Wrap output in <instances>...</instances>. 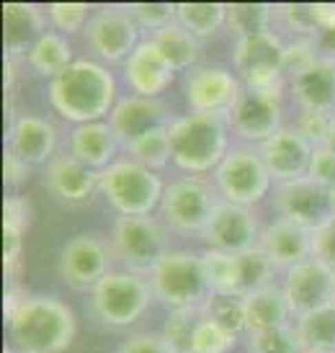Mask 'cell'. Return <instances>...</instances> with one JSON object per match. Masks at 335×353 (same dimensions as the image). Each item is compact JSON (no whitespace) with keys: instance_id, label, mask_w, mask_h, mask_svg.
<instances>
[{"instance_id":"obj_1","label":"cell","mask_w":335,"mask_h":353,"mask_svg":"<svg viewBox=\"0 0 335 353\" xmlns=\"http://www.w3.org/2000/svg\"><path fill=\"white\" fill-rule=\"evenodd\" d=\"M50 103L75 127L106 121L116 106L114 75L96 59H75L62 75L50 80Z\"/></svg>"},{"instance_id":"obj_2","label":"cell","mask_w":335,"mask_h":353,"mask_svg":"<svg viewBox=\"0 0 335 353\" xmlns=\"http://www.w3.org/2000/svg\"><path fill=\"white\" fill-rule=\"evenodd\" d=\"M8 348L16 353H62L75 338V314L54 296H26L6 314Z\"/></svg>"},{"instance_id":"obj_3","label":"cell","mask_w":335,"mask_h":353,"mask_svg":"<svg viewBox=\"0 0 335 353\" xmlns=\"http://www.w3.org/2000/svg\"><path fill=\"white\" fill-rule=\"evenodd\" d=\"M227 119L207 117V114H188L176 117L168 127L170 157L178 170L186 176H201L217 170L227 157Z\"/></svg>"},{"instance_id":"obj_4","label":"cell","mask_w":335,"mask_h":353,"mask_svg":"<svg viewBox=\"0 0 335 353\" xmlns=\"http://www.w3.org/2000/svg\"><path fill=\"white\" fill-rule=\"evenodd\" d=\"M99 191L116 216H152L163 204L165 183L155 170L121 155L106 170H101Z\"/></svg>"},{"instance_id":"obj_5","label":"cell","mask_w":335,"mask_h":353,"mask_svg":"<svg viewBox=\"0 0 335 353\" xmlns=\"http://www.w3.org/2000/svg\"><path fill=\"white\" fill-rule=\"evenodd\" d=\"M152 296L170 310H201L212 286L204 261L194 253H168L148 276Z\"/></svg>"},{"instance_id":"obj_6","label":"cell","mask_w":335,"mask_h":353,"mask_svg":"<svg viewBox=\"0 0 335 353\" xmlns=\"http://www.w3.org/2000/svg\"><path fill=\"white\" fill-rule=\"evenodd\" d=\"M217 188L201 176H181L173 178L165 186L160 214L165 227H170L178 235H204L212 216L219 206Z\"/></svg>"},{"instance_id":"obj_7","label":"cell","mask_w":335,"mask_h":353,"mask_svg":"<svg viewBox=\"0 0 335 353\" xmlns=\"http://www.w3.org/2000/svg\"><path fill=\"white\" fill-rule=\"evenodd\" d=\"M152 299L148 276L119 271L109 274L93 292H90V312L96 323L109 327V330H121L134 325L145 314Z\"/></svg>"},{"instance_id":"obj_8","label":"cell","mask_w":335,"mask_h":353,"mask_svg":"<svg viewBox=\"0 0 335 353\" xmlns=\"http://www.w3.org/2000/svg\"><path fill=\"white\" fill-rule=\"evenodd\" d=\"M109 245L129 274L150 276L168 255V232L155 216H116Z\"/></svg>"},{"instance_id":"obj_9","label":"cell","mask_w":335,"mask_h":353,"mask_svg":"<svg viewBox=\"0 0 335 353\" xmlns=\"http://www.w3.org/2000/svg\"><path fill=\"white\" fill-rule=\"evenodd\" d=\"M271 183L274 181L268 176L258 150L250 148L230 150L214 170V188L219 199L227 204L245 206V209H253L258 201H263Z\"/></svg>"},{"instance_id":"obj_10","label":"cell","mask_w":335,"mask_h":353,"mask_svg":"<svg viewBox=\"0 0 335 353\" xmlns=\"http://www.w3.org/2000/svg\"><path fill=\"white\" fill-rule=\"evenodd\" d=\"M235 75L247 88H284L286 83V41L274 31L237 39L232 54Z\"/></svg>"},{"instance_id":"obj_11","label":"cell","mask_w":335,"mask_h":353,"mask_svg":"<svg viewBox=\"0 0 335 353\" xmlns=\"http://www.w3.org/2000/svg\"><path fill=\"white\" fill-rule=\"evenodd\" d=\"M83 37H85V44H88L90 54L96 57V62H106V65L127 62L132 57V52L142 44L137 23L127 13V6L99 8L90 16Z\"/></svg>"},{"instance_id":"obj_12","label":"cell","mask_w":335,"mask_h":353,"mask_svg":"<svg viewBox=\"0 0 335 353\" xmlns=\"http://www.w3.org/2000/svg\"><path fill=\"white\" fill-rule=\"evenodd\" d=\"M111 245L101 237L78 235L68 240L57 258V274L72 292H93L111 274Z\"/></svg>"},{"instance_id":"obj_13","label":"cell","mask_w":335,"mask_h":353,"mask_svg":"<svg viewBox=\"0 0 335 353\" xmlns=\"http://www.w3.org/2000/svg\"><path fill=\"white\" fill-rule=\"evenodd\" d=\"M281 96L284 88H247L243 85L227 124L245 142H266L281 132Z\"/></svg>"},{"instance_id":"obj_14","label":"cell","mask_w":335,"mask_h":353,"mask_svg":"<svg viewBox=\"0 0 335 353\" xmlns=\"http://www.w3.org/2000/svg\"><path fill=\"white\" fill-rule=\"evenodd\" d=\"M243 90V83L235 72L222 68H194L188 72L183 96L191 103L194 114L227 119L232 106L237 103V96Z\"/></svg>"},{"instance_id":"obj_15","label":"cell","mask_w":335,"mask_h":353,"mask_svg":"<svg viewBox=\"0 0 335 353\" xmlns=\"http://www.w3.org/2000/svg\"><path fill=\"white\" fill-rule=\"evenodd\" d=\"M261 232H263V227H261L253 209L219 201L217 212H214L212 222H209L201 237L207 240L209 250L240 255L250 248H258Z\"/></svg>"},{"instance_id":"obj_16","label":"cell","mask_w":335,"mask_h":353,"mask_svg":"<svg viewBox=\"0 0 335 353\" xmlns=\"http://www.w3.org/2000/svg\"><path fill=\"white\" fill-rule=\"evenodd\" d=\"M173 114L170 108L160 99H148V96H124L116 101L114 111L109 114V121L114 134L119 137L121 148H127L137 139L148 137L152 132H163L173 124Z\"/></svg>"},{"instance_id":"obj_17","label":"cell","mask_w":335,"mask_h":353,"mask_svg":"<svg viewBox=\"0 0 335 353\" xmlns=\"http://www.w3.org/2000/svg\"><path fill=\"white\" fill-rule=\"evenodd\" d=\"M281 289L294 310V317L335 304V274L323 263H317L315 258L289 268Z\"/></svg>"},{"instance_id":"obj_18","label":"cell","mask_w":335,"mask_h":353,"mask_svg":"<svg viewBox=\"0 0 335 353\" xmlns=\"http://www.w3.org/2000/svg\"><path fill=\"white\" fill-rule=\"evenodd\" d=\"M274 204L278 209V216H286L292 222L315 230L325 222L327 216H333L330 209V188L320 186L309 176L296 178L278 183L274 191Z\"/></svg>"},{"instance_id":"obj_19","label":"cell","mask_w":335,"mask_h":353,"mask_svg":"<svg viewBox=\"0 0 335 353\" xmlns=\"http://www.w3.org/2000/svg\"><path fill=\"white\" fill-rule=\"evenodd\" d=\"M312 145L307 142L296 129H281L274 137L258 145V155L266 165L271 181L286 183V181H296L309 173V160H312Z\"/></svg>"},{"instance_id":"obj_20","label":"cell","mask_w":335,"mask_h":353,"mask_svg":"<svg viewBox=\"0 0 335 353\" xmlns=\"http://www.w3.org/2000/svg\"><path fill=\"white\" fill-rule=\"evenodd\" d=\"M44 181H47V191L59 204L80 206L99 191L101 173L83 165L78 157H72L70 152H57L44 165Z\"/></svg>"},{"instance_id":"obj_21","label":"cell","mask_w":335,"mask_h":353,"mask_svg":"<svg viewBox=\"0 0 335 353\" xmlns=\"http://www.w3.org/2000/svg\"><path fill=\"white\" fill-rule=\"evenodd\" d=\"M6 150L29 168L47 165L57 155V129L44 117H19L6 129Z\"/></svg>"},{"instance_id":"obj_22","label":"cell","mask_w":335,"mask_h":353,"mask_svg":"<svg viewBox=\"0 0 335 353\" xmlns=\"http://www.w3.org/2000/svg\"><path fill=\"white\" fill-rule=\"evenodd\" d=\"M258 248L276 263V268H294L312 258V230L286 216H276L261 232Z\"/></svg>"},{"instance_id":"obj_23","label":"cell","mask_w":335,"mask_h":353,"mask_svg":"<svg viewBox=\"0 0 335 353\" xmlns=\"http://www.w3.org/2000/svg\"><path fill=\"white\" fill-rule=\"evenodd\" d=\"M292 99L299 111L335 114V59L323 57L289 80Z\"/></svg>"},{"instance_id":"obj_24","label":"cell","mask_w":335,"mask_h":353,"mask_svg":"<svg viewBox=\"0 0 335 353\" xmlns=\"http://www.w3.org/2000/svg\"><path fill=\"white\" fill-rule=\"evenodd\" d=\"M124 78L137 96L158 99L160 93L173 83L176 70L168 65L163 54L150 41H142L137 50L132 52V57L124 62Z\"/></svg>"},{"instance_id":"obj_25","label":"cell","mask_w":335,"mask_h":353,"mask_svg":"<svg viewBox=\"0 0 335 353\" xmlns=\"http://www.w3.org/2000/svg\"><path fill=\"white\" fill-rule=\"evenodd\" d=\"M3 19H6V41H3L6 57L23 62L26 54L34 50V44L47 34L44 13L31 3H6Z\"/></svg>"},{"instance_id":"obj_26","label":"cell","mask_w":335,"mask_h":353,"mask_svg":"<svg viewBox=\"0 0 335 353\" xmlns=\"http://www.w3.org/2000/svg\"><path fill=\"white\" fill-rule=\"evenodd\" d=\"M121 148L119 137L114 134L109 121H90L72 127L70 132V155L78 157L83 165L93 170H106L116 160V152Z\"/></svg>"},{"instance_id":"obj_27","label":"cell","mask_w":335,"mask_h":353,"mask_svg":"<svg viewBox=\"0 0 335 353\" xmlns=\"http://www.w3.org/2000/svg\"><path fill=\"white\" fill-rule=\"evenodd\" d=\"M245 320L247 335H250L268 330V327H281V325L294 323L296 317L289 299H286L284 289L278 284H271L245 296Z\"/></svg>"},{"instance_id":"obj_28","label":"cell","mask_w":335,"mask_h":353,"mask_svg":"<svg viewBox=\"0 0 335 353\" xmlns=\"http://www.w3.org/2000/svg\"><path fill=\"white\" fill-rule=\"evenodd\" d=\"M23 62L29 65V70L34 75L54 80L57 75H62L75 59H72V50H70V44L65 41V37H62L59 31H47V34L34 44V50L26 54Z\"/></svg>"},{"instance_id":"obj_29","label":"cell","mask_w":335,"mask_h":353,"mask_svg":"<svg viewBox=\"0 0 335 353\" xmlns=\"http://www.w3.org/2000/svg\"><path fill=\"white\" fill-rule=\"evenodd\" d=\"M145 41H150L176 72H181V70H191L194 65H196L199 39H194V37H191L186 29H181L178 23H170V26H165V29L150 34V37H145Z\"/></svg>"},{"instance_id":"obj_30","label":"cell","mask_w":335,"mask_h":353,"mask_svg":"<svg viewBox=\"0 0 335 353\" xmlns=\"http://www.w3.org/2000/svg\"><path fill=\"white\" fill-rule=\"evenodd\" d=\"M176 23L194 39H209L227 26V6L222 3H178Z\"/></svg>"},{"instance_id":"obj_31","label":"cell","mask_w":335,"mask_h":353,"mask_svg":"<svg viewBox=\"0 0 335 353\" xmlns=\"http://www.w3.org/2000/svg\"><path fill=\"white\" fill-rule=\"evenodd\" d=\"M294 325L305 351L335 353V304L296 317Z\"/></svg>"},{"instance_id":"obj_32","label":"cell","mask_w":335,"mask_h":353,"mask_svg":"<svg viewBox=\"0 0 335 353\" xmlns=\"http://www.w3.org/2000/svg\"><path fill=\"white\" fill-rule=\"evenodd\" d=\"M235 261H237V292L243 296L253 294V292L263 289V286L276 284L274 281L278 274L276 263L261 248H250L245 253L235 255Z\"/></svg>"},{"instance_id":"obj_33","label":"cell","mask_w":335,"mask_h":353,"mask_svg":"<svg viewBox=\"0 0 335 353\" xmlns=\"http://www.w3.org/2000/svg\"><path fill=\"white\" fill-rule=\"evenodd\" d=\"M201 314L209 323H214L230 335L247 333L245 320V296L243 294H222V292H212L207 302L201 307Z\"/></svg>"},{"instance_id":"obj_34","label":"cell","mask_w":335,"mask_h":353,"mask_svg":"<svg viewBox=\"0 0 335 353\" xmlns=\"http://www.w3.org/2000/svg\"><path fill=\"white\" fill-rule=\"evenodd\" d=\"M276 16V6L268 3H237L227 6V29L235 34V39L256 37L271 31V19Z\"/></svg>"},{"instance_id":"obj_35","label":"cell","mask_w":335,"mask_h":353,"mask_svg":"<svg viewBox=\"0 0 335 353\" xmlns=\"http://www.w3.org/2000/svg\"><path fill=\"white\" fill-rule=\"evenodd\" d=\"M201 310H170L163 325V338L176 353L194 351V335L201 323Z\"/></svg>"},{"instance_id":"obj_36","label":"cell","mask_w":335,"mask_h":353,"mask_svg":"<svg viewBox=\"0 0 335 353\" xmlns=\"http://www.w3.org/2000/svg\"><path fill=\"white\" fill-rule=\"evenodd\" d=\"M124 155L132 157V160L139 163V165H145L158 173L160 168H165L168 163H173V157H170L168 129H163V132H152V134H148V137H142V139H137V142L127 145V148H124Z\"/></svg>"},{"instance_id":"obj_37","label":"cell","mask_w":335,"mask_h":353,"mask_svg":"<svg viewBox=\"0 0 335 353\" xmlns=\"http://www.w3.org/2000/svg\"><path fill=\"white\" fill-rule=\"evenodd\" d=\"M250 353H302V341L296 333V325H281V327H268L261 333L247 335Z\"/></svg>"},{"instance_id":"obj_38","label":"cell","mask_w":335,"mask_h":353,"mask_svg":"<svg viewBox=\"0 0 335 353\" xmlns=\"http://www.w3.org/2000/svg\"><path fill=\"white\" fill-rule=\"evenodd\" d=\"M204 261V271H207V281L212 292H222V294H240L237 292V261L235 255L219 253V250H207L201 253Z\"/></svg>"},{"instance_id":"obj_39","label":"cell","mask_w":335,"mask_h":353,"mask_svg":"<svg viewBox=\"0 0 335 353\" xmlns=\"http://www.w3.org/2000/svg\"><path fill=\"white\" fill-rule=\"evenodd\" d=\"M127 13L137 23V29L145 31L148 37L176 23V6L173 3H132V6H127Z\"/></svg>"},{"instance_id":"obj_40","label":"cell","mask_w":335,"mask_h":353,"mask_svg":"<svg viewBox=\"0 0 335 353\" xmlns=\"http://www.w3.org/2000/svg\"><path fill=\"white\" fill-rule=\"evenodd\" d=\"M44 13L54 26V31H59V34H75L80 29L85 31L90 16H93L90 6H85V3H52V6H47Z\"/></svg>"},{"instance_id":"obj_41","label":"cell","mask_w":335,"mask_h":353,"mask_svg":"<svg viewBox=\"0 0 335 353\" xmlns=\"http://www.w3.org/2000/svg\"><path fill=\"white\" fill-rule=\"evenodd\" d=\"M320 57H323V52L317 47V39H312V37H296V39H292L286 44V80H292L302 70L315 65Z\"/></svg>"},{"instance_id":"obj_42","label":"cell","mask_w":335,"mask_h":353,"mask_svg":"<svg viewBox=\"0 0 335 353\" xmlns=\"http://www.w3.org/2000/svg\"><path fill=\"white\" fill-rule=\"evenodd\" d=\"M276 16L284 21L289 31H294V37H317V16H315V3L312 6H276Z\"/></svg>"},{"instance_id":"obj_43","label":"cell","mask_w":335,"mask_h":353,"mask_svg":"<svg viewBox=\"0 0 335 353\" xmlns=\"http://www.w3.org/2000/svg\"><path fill=\"white\" fill-rule=\"evenodd\" d=\"M235 341H237L235 335L225 333L222 327L209 323L207 317H201L196 335H194V351L191 353H227L235 345Z\"/></svg>"},{"instance_id":"obj_44","label":"cell","mask_w":335,"mask_h":353,"mask_svg":"<svg viewBox=\"0 0 335 353\" xmlns=\"http://www.w3.org/2000/svg\"><path fill=\"white\" fill-rule=\"evenodd\" d=\"M31 225V201L26 196H6L3 204V232L23 235Z\"/></svg>"},{"instance_id":"obj_45","label":"cell","mask_w":335,"mask_h":353,"mask_svg":"<svg viewBox=\"0 0 335 353\" xmlns=\"http://www.w3.org/2000/svg\"><path fill=\"white\" fill-rule=\"evenodd\" d=\"M335 114H317V111H299V119H296V132L302 137L317 148V145H325L327 134H330V124H333Z\"/></svg>"},{"instance_id":"obj_46","label":"cell","mask_w":335,"mask_h":353,"mask_svg":"<svg viewBox=\"0 0 335 353\" xmlns=\"http://www.w3.org/2000/svg\"><path fill=\"white\" fill-rule=\"evenodd\" d=\"M312 258L335 274V214L312 230Z\"/></svg>"},{"instance_id":"obj_47","label":"cell","mask_w":335,"mask_h":353,"mask_svg":"<svg viewBox=\"0 0 335 353\" xmlns=\"http://www.w3.org/2000/svg\"><path fill=\"white\" fill-rule=\"evenodd\" d=\"M307 176L317 181L320 186L335 188V150L327 145H317L312 150V160H309V173Z\"/></svg>"},{"instance_id":"obj_48","label":"cell","mask_w":335,"mask_h":353,"mask_svg":"<svg viewBox=\"0 0 335 353\" xmlns=\"http://www.w3.org/2000/svg\"><path fill=\"white\" fill-rule=\"evenodd\" d=\"M119 353H176L163 335H132L119 345Z\"/></svg>"},{"instance_id":"obj_49","label":"cell","mask_w":335,"mask_h":353,"mask_svg":"<svg viewBox=\"0 0 335 353\" xmlns=\"http://www.w3.org/2000/svg\"><path fill=\"white\" fill-rule=\"evenodd\" d=\"M31 168L19 160V157L6 150V157H3V178H6V186L8 188H19L21 183H26Z\"/></svg>"},{"instance_id":"obj_50","label":"cell","mask_w":335,"mask_h":353,"mask_svg":"<svg viewBox=\"0 0 335 353\" xmlns=\"http://www.w3.org/2000/svg\"><path fill=\"white\" fill-rule=\"evenodd\" d=\"M327 148H333L335 150V117H333V124H330V134H327V142H325Z\"/></svg>"},{"instance_id":"obj_51","label":"cell","mask_w":335,"mask_h":353,"mask_svg":"<svg viewBox=\"0 0 335 353\" xmlns=\"http://www.w3.org/2000/svg\"><path fill=\"white\" fill-rule=\"evenodd\" d=\"M330 209H333V214H335V188H330Z\"/></svg>"},{"instance_id":"obj_52","label":"cell","mask_w":335,"mask_h":353,"mask_svg":"<svg viewBox=\"0 0 335 353\" xmlns=\"http://www.w3.org/2000/svg\"><path fill=\"white\" fill-rule=\"evenodd\" d=\"M6 353H16V351H13V348H6Z\"/></svg>"},{"instance_id":"obj_53","label":"cell","mask_w":335,"mask_h":353,"mask_svg":"<svg viewBox=\"0 0 335 353\" xmlns=\"http://www.w3.org/2000/svg\"><path fill=\"white\" fill-rule=\"evenodd\" d=\"M302 353H315V351H302Z\"/></svg>"}]
</instances>
